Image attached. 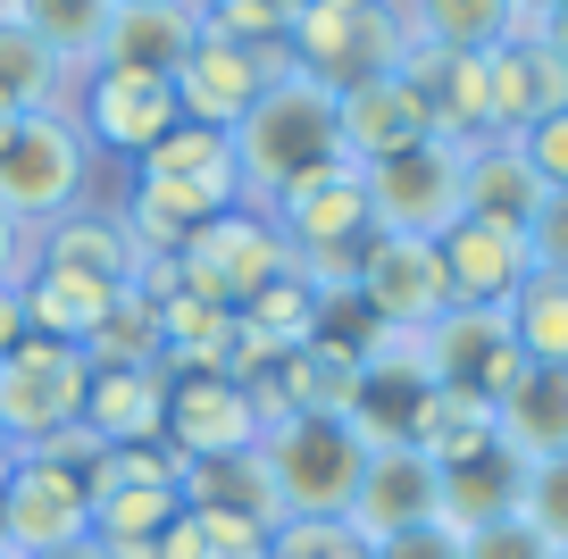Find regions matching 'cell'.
<instances>
[{
  "instance_id": "obj_37",
  "label": "cell",
  "mask_w": 568,
  "mask_h": 559,
  "mask_svg": "<svg viewBox=\"0 0 568 559\" xmlns=\"http://www.w3.org/2000/svg\"><path fill=\"white\" fill-rule=\"evenodd\" d=\"M518 159L535 167L544 193H568V109H560V118H544V125H527V134H518Z\"/></svg>"
},
{
  "instance_id": "obj_2",
  "label": "cell",
  "mask_w": 568,
  "mask_h": 559,
  "mask_svg": "<svg viewBox=\"0 0 568 559\" xmlns=\"http://www.w3.org/2000/svg\"><path fill=\"white\" fill-rule=\"evenodd\" d=\"M284 59H293L302 75H318L326 92L402 75V59H409L402 0H310L302 26L284 34Z\"/></svg>"
},
{
  "instance_id": "obj_48",
  "label": "cell",
  "mask_w": 568,
  "mask_h": 559,
  "mask_svg": "<svg viewBox=\"0 0 568 559\" xmlns=\"http://www.w3.org/2000/svg\"><path fill=\"white\" fill-rule=\"evenodd\" d=\"M9 125H18V118H9V109H0V142H9Z\"/></svg>"
},
{
  "instance_id": "obj_49",
  "label": "cell",
  "mask_w": 568,
  "mask_h": 559,
  "mask_svg": "<svg viewBox=\"0 0 568 559\" xmlns=\"http://www.w3.org/2000/svg\"><path fill=\"white\" fill-rule=\"evenodd\" d=\"M0 559H18V551H9V542H0Z\"/></svg>"
},
{
  "instance_id": "obj_10",
  "label": "cell",
  "mask_w": 568,
  "mask_h": 559,
  "mask_svg": "<svg viewBox=\"0 0 568 559\" xmlns=\"http://www.w3.org/2000/svg\"><path fill=\"white\" fill-rule=\"evenodd\" d=\"M276 75H284V51H260V42H234V34H217V26H210V34L184 51V68L168 75V84H176V118H184V125L234 134V125H243V109L260 101Z\"/></svg>"
},
{
  "instance_id": "obj_16",
  "label": "cell",
  "mask_w": 568,
  "mask_h": 559,
  "mask_svg": "<svg viewBox=\"0 0 568 559\" xmlns=\"http://www.w3.org/2000/svg\"><path fill=\"white\" fill-rule=\"evenodd\" d=\"M134 184H168V193L201 201V210H243V167H234V142L210 134V125H168L151 151L134 159Z\"/></svg>"
},
{
  "instance_id": "obj_34",
  "label": "cell",
  "mask_w": 568,
  "mask_h": 559,
  "mask_svg": "<svg viewBox=\"0 0 568 559\" xmlns=\"http://www.w3.org/2000/svg\"><path fill=\"white\" fill-rule=\"evenodd\" d=\"M260 559H376V542L352 518H284Z\"/></svg>"
},
{
  "instance_id": "obj_14",
  "label": "cell",
  "mask_w": 568,
  "mask_h": 559,
  "mask_svg": "<svg viewBox=\"0 0 568 559\" xmlns=\"http://www.w3.org/2000/svg\"><path fill=\"white\" fill-rule=\"evenodd\" d=\"M435 260L460 309H510V293L535 276L527 260V226H485V217H452L435 234Z\"/></svg>"
},
{
  "instance_id": "obj_52",
  "label": "cell",
  "mask_w": 568,
  "mask_h": 559,
  "mask_svg": "<svg viewBox=\"0 0 568 559\" xmlns=\"http://www.w3.org/2000/svg\"><path fill=\"white\" fill-rule=\"evenodd\" d=\"M0 18H9V0H0Z\"/></svg>"
},
{
  "instance_id": "obj_12",
  "label": "cell",
  "mask_w": 568,
  "mask_h": 559,
  "mask_svg": "<svg viewBox=\"0 0 568 559\" xmlns=\"http://www.w3.org/2000/svg\"><path fill=\"white\" fill-rule=\"evenodd\" d=\"M426 350H435V385L477 393V402H494V409L527 385V367H535L527 350H518V334H510V309H460V301L426 326Z\"/></svg>"
},
{
  "instance_id": "obj_31",
  "label": "cell",
  "mask_w": 568,
  "mask_h": 559,
  "mask_svg": "<svg viewBox=\"0 0 568 559\" xmlns=\"http://www.w3.org/2000/svg\"><path fill=\"white\" fill-rule=\"evenodd\" d=\"M68 68L26 34L18 18H0V109L9 118H42V109H68Z\"/></svg>"
},
{
  "instance_id": "obj_7",
  "label": "cell",
  "mask_w": 568,
  "mask_h": 559,
  "mask_svg": "<svg viewBox=\"0 0 568 559\" xmlns=\"http://www.w3.org/2000/svg\"><path fill=\"white\" fill-rule=\"evenodd\" d=\"M176 276H184V293L217 301V309H243L267 276H284V234L267 226V210H251V201L243 210H217L210 226L184 234Z\"/></svg>"
},
{
  "instance_id": "obj_46",
  "label": "cell",
  "mask_w": 568,
  "mask_h": 559,
  "mask_svg": "<svg viewBox=\"0 0 568 559\" xmlns=\"http://www.w3.org/2000/svg\"><path fill=\"white\" fill-rule=\"evenodd\" d=\"M9 468H18V451H9V443H0V492H9Z\"/></svg>"
},
{
  "instance_id": "obj_50",
  "label": "cell",
  "mask_w": 568,
  "mask_h": 559,
  "mask_svg": "<svg viewBox=\"0 0 568 559\" xmlns=\"http://www.w3.org/2000/svg\"><path fill=\"white\" fill-rule=\"evenodd\" d=\"M551 559H568V542H560V551H551Z\"/></svg>"
},
{
  "instance_id": "obj_41",
  "label": "cell",
  "mask_w": 568,
  "mask_h": 559,
  "mask_svg": "<svg viewBox=\"0 0 568 559\" xmlns=\"http://www.w3.org/2000/svg\"><path fill=\"white\" fill-rule=\"evenodd\" d=\"M26 276H34V234L0 210V284H26Z\"/></svg>"
},
{
  "instance_id": "obj_32",
  "label": "cell",
  "mask_w": 568,
  "mask_h": 559,
  "mask_svg": "<svg viewBox=\"0 0 568 559\" xmlns=\"http://www.w3.org/2000/svg\"><path fill=\"white\" fill-rule=\"evenodd\" d=\"M84 359L92 367H160V301L142 293V284H125V293L109 301V317L92 326Z\"/></svg>"
},
{
  "instance_id": "obj_17",
  "label": "cell",
  "mask_w": 568,
  "mask_h": 559,
  "mask_svg": "<svg viewBox=\"0 0 568 559\" xmlns=\"http://www.w3.org/2000/svg\"><path fill=\"white\" fill-rule=\"evenodd\" d=\"M343 518H352L368 542L402 535V526L444 518V468H435V459H418L409 443L368 451V476H359V492H352V509H343Z\"/></svg>"
},
{
  "instance_id": "obj_39",
  "label": "cell",
  "mask_w": 568,
  "mask_h": 559,
  "mask_svg": "<svg viewBox=\"0 0 568 559\" xmlns=\"http://www.w3.org/2000/svg\"><path fill=\"white\" fill-rule=\"evenodd\" d=\"M468 542V559H551V542L535 535L527 518H494V526H477V535H460Z\"/></svg>"
},
{
  "instance_id": "obj_27",
  "label": "cell",
  "mask_w": 568,
  "mask_h": 559,
  "mask_svg": "<svg viewBox=\"0 0 568 559\" xmlns=\"http://www.w3.org/2000/svg\"><path fill=\"white\" fill-rule=\"evenodd\" d=\"M9 18H18L26 34H34L42 51L59 59V68H68V84H75V75H92V68H101L118 0H9Z\"/></svg>"
},
{
  "instance_id": "obj_24",
  "label": "cell",
  "mask_w": 568,
  "mask_h": 559,
  "mask_svg": "<svg viewBox=\"0 0 568 559\" xmlns=\"http://www.w3.org/2000/svg\"><path fill=\"white\" fill-rule=\"evenodd\" d=\"M402 26L426 51H468V59H485L510 34H527L518 0H402Z\"/></svg>"
},
{
  "instance_id": "obj_20",
  "label": "cell",
  "mask_w": 568,
  "mask_h": 559,
  "mask_svg": "<svg viewBox=\"0 0 568 559\" xmlns=\"http://www.w3.org/2000/svg\"><path fill=\"white\" fill-rule=\"evenodd\" d=\"M34 267H68V276H84V284L125 293L134 267H142V251H134V234H125L118 210H92V201H84V210L51 217V226L34 234Z\"/></svg>"
},
{
  "instance_id": "obj_35",
  "label": "cell",
  "mask_w": 568,
  "mask_h": 559,
  "mask_svg": "<svg viewBox=\"0 0 568 559\" xmlns=\"http://www.w3.org/2000/svg\"><path fill=\"white\" fill-rule=\"evenodd\" d=\"M310 0H201V18L234 42H260V51H284V34L302 26Z\"/></svg>"
},
{
  "instance_id": "obj_23",
  "label": "cell",
  "mask_w": 568,
  "mask_h": 559,
  "mask_svg": "<svg viewBox=\"0 0 568 559\" xmlns=\"http://www.w3.org/2000/svg\"><path fill=\"white\" fill-rule=\"evenodd\" d=\"M84 426L101 443H160V426H168V367H92Z\"/></svg>"
},
{
  "instance_id": "obj_47",
  "label": "cell",
  "mask_w": 568,
  "mask_h": 559,
  "mask_svg": "<svg viewBox=\"0 0 568 559\" xmlns=\"http://www.w3.org/2000/svg\"><path fill=\"white\" fill-rule=\"evenodd\" d=\"M544 9H551V0H518V18H527V26H535V18H544Z\"/></svg>"
},
{
  "instance_id": "obj_51",
  "label": "cell",
  "mask_w": 568,
  "mask_h": 559,
  "mask_svg": "<svg viewBox=\"0 0 568 559\" xmlns=\"http://www.w3.org/2000/svg\"><path fill=\"white\" fill-rule=\"evenodd\" d=\"M210 559H234V551H210Z\"/></svg>"
},
{
  "instance_id": "obj_4",
  "label": "cell",
  "mask_w": 568,
  "mask_h": 559,
  "mask_svg": "<svg viewBox=\"0 0 568 559\" xmlns=\"http://www.w3.org/2000/svg\"><path fill=\"white\" fill-rule=\"evenodd\" d=\"M260 468L276 485L284 518H343L368 476V443L343 418H276L260 435Z\"/></svg>"
},
{
  "instance_id": "obj_6",
  "label": "cell",
  "mask_w": 568,
  "mask_h": 559,
  "mask_svg": "<svg viewBox=\"0 0 568 559\" xmlns=\"http://www.w3.org/2000/svg\"><path fill=\"white\" fill-rule=\"evenodd\" d=\"M0 542H9L18 559H51V551L92 542L84 468H68V459H51V451H18L9 492H0Z\"/></svg>"
},
{
  "instance_id": "obj_44",
  "label": "cell",
  "mask_w": 568,
  "mask_h": 559,
  "mask_svg": "<svg viewBox=\"0 0 568 559\" xmlns=\"http://www.w3.org/2000/svg\"><path fill=\"white\" fill-rule=\"evenodd\" d=\"M26 343V301H18V284H0V359Z\"/></svg>"
},
{
  "instance_id": "obj_13",
  "label": "cell",
  "mask_w": 568,
  "mask_h": 559,
  "mask_svg": "<svg viewBox=\"0 0 568 559\" xmlns=\"http://www.w3.org/2000/svg\"><path fill=\"white\" fill-rule=\"evenodd\" d=\"M368 217L376 234H435L460 217V151L452 142H418V151L368 167Z\"/></svg>"
},
{
  "instance_id": "obj_5",
  "label": "cell",
  "mask_w": 568,
  "mask_h": 559,
  "mask_svg": "<svg viewBox=\"0 0 568 559\" xmlns=\"http://www.w3.org/2000/svg\"><path fill=\"white\" fill-rule=\"evenodd\" d=\"M84 393H92V359L75 343H42L26 334L0 359V443L9 451H42L68 426H84Z\"/></svg>"
},
{
  "instance_id": "obj_3",
  "label": "cell",
  "mask_w": 568,
  "mask_h": 559,
  "mask_svg": "<svg viewBox=\"0 0 568 559\" xmlns=\"http://www.w3.org/2000/svg\"><path fill=\"white\" fill-rule=\"evenodd\" d=\"M84 193H92V142L75 134L68 109H42V118L9 125V142H0V210L26 234L84 210Z\"/></svg>"
},
{
  "instance_id": "obj_28",
  "label": "cell",
  "mask_w": 568,
  "mask_h": 559,
  "mask_svg": "<svg viewBox=\"0 0 568 559\" xmlns=\"http://www.w3.org/2000/svg\"><path fill=\"white\" fill-rule=\"evenodd\" d=\"M184 509L243 518V526H260V535H276V526H284V501H276V485H267L260 451H243V459H201V468H184Z\"/></svg>"
},
{
  "instance_id": "obj_36",
  "label": "cell",
  "mask_w": 568,
  "mask_h": 559,
  "mask_svg": "<svg viewBox=\"0 0 568 559\" xmlns=\"http://www.w3.org/2000/svg\"><path fill=\"white\" fill-rule=\"evenodd\" d=\"M518 518L535 526V535L560 551L568 542V459H544V468H527V485H518Z\"/></svg>"
},
{
  "instance_id": "obj_43",
  "label": "cell",
  "mask_w": 568,
  "mask_h": 559,
  "mask_svg": "<svg viewBox=\"0 0 568 559\" xmlns=\"http://www.w3.org/2000/svg\"><path fill=\"white\" fill-rule=\"evenodd\" d=\"M527 34H535V42H544V51H551V59H568V0H551L544 18H535V26H527Z\"/></svg>"
},
{
  "instance_id": "obj_19",
  "label": "cell",
  "mask_w": 568,
  "mask_h": 559,
  "mask_svg": "<svg viewBox=\"0 0 568 559\" xmlns=\"http://www.w3.org/2000/svg\"><path fill=\"white\" fill-rule=\"evenodd\" d=\"M335 125H343V159H359V167H385V159L435 142V125H426L418 92H409L402 75H376V84L335 92Z\"/></svg>"
},
{
  "instance_id": "obj_18",
  "label": "cell",
  "mask_w": 568,
  "mask_h": 559,
  "mask_svg": "<svg viewBox=\"0 0 568 559\" xmlns=\"http://www.w3.org/2000/svg\"><path fill=\"white\" fill-rule=\"evenodd\" d=\"M402 84L418 92V109H426V125H435V142L468 151V142L494 134V118H485V59H468V51H426V42H409Z\"/></svg>"
},
{
  "instance_id": "obj_40",
  "label": "cell",
  "mask_w": 568,
  "mask_h": 559,
  "mask_svg": "<svg viewBox=\"0 0 568 559\" xmlns=\"http://www.w3.org/2000/svg\"><path fill=\"white\" fill-rule=\"evenodd\" d=\"M376 559H468V542H460V526L426 518V526H402V535H385V542H376Z\"/></svg>"
},
{
  "instance_id": "obj_11",
  "label": "cell",
  "mask_w": 568,
  "mask_h": 559,
  "mask_svg": "<svg viewBox=\"0 0 568 559\" xmlns=\"http://www.w3.org/2000/svg\"><path fill=\"white\" fill-rule=\"evenodd\" d=\"M260 435H267V418H260V402H251V385H234V376H217V367L168 376L160 443L184 459V468H201V459H243V451H260Z\"/></svg>"
},
{
  "instance_id": "obj_38",
  "label": "cell",
  "mask_w": 568,
  "mask_h": 559,
  "mask_svg": "<svg viewBox=\"0 0 568 559\" xmlns=\"http://www.w3.org/2000/svg\"><path fill=\"white\" fill-rule=\"evenodd\" d=\"M527 260L535 276H568V193H544V210L527 217Z\"/></svg>"
},
{
  "instance_id": "obj_26",
  "label": "cell",
  "mask_w": 568,
  "mask_h": 559,
  "mask_svg": "<svg viewBox=\"0 0 568 559\" xmlns=\"http://www.w3.org/2000/svg\"><path fill=\"white\" fill-rule=\"evenodd\" d=\"M494 443H501V409L477 402V393H452V385H435L418 402V418H409V451L435 459V468H460V459L494 451Z\"/></svg>"
},
{
  "instance_id": "obj_30",
  "label": "cell",
  "mask_w": 568,
  "mask_h": 559,
  "mask_svg": "<svg viewBox=\"0 0 568 559\" xmlns=\"http://www.w3.org/2000/svg\"><path fill=\"white\" fill-rule=\"evenodd\" d=\"M518 485H527V468H518L501 443L477 451V459H460V468H444V526L477 535V526H494V518H518Z\"/></svg>"
},
{
  "instance_id": "obj_1",
  "label": "cell",
  "mask_w": 568,
  "mask_h": 559,
  "mask_svg": "<svg viewBox=\"0 0 568 559\" xmlns=\"http://www.w3.org/2000/svg\"><path fill=\"white\" fill-rule=\"evenodd\" d=\"M226 142H234V167H243V201H251V210H267L284 184H302L310 167L343 159L335 92L284 59V75H276V84H267L260 101L243 109V125H234Z\"/></svg>"
},
{
  "instance_id": "obj_22",
  "label": "cell",
  "mask_w": 568,
  "mask_h": 559,
  "mask_svg": "<svg viewBox=\"0 0 568 559\" xmlns=\"http://www.w3.org/2000/svg\"><path fill=\"white\" fill-rule=\"evenodd\" d=\"M544 210V184H535V167L518 159V142L485 134L460 151V217H485V226H527V217Z\"/></svg>"
},
{
  "instance_id": "obj_9",
  "label": "cell",
  "mask_w": 568,
  "mask_h": 559,
  "mask_svg": "<svg viewBox=\"0 0 568 559\" xmlns=\"http://www.w3.org/2000/svg\"><path fill=\"white\" fill-rule=\"evenodd\" d=\"M352 301L368 309V326H435L452 309V284H444V260L426 234H368L359 243V267H352Z\"/></svg>"
},
{
  "instance_id": "obj_45",
  "label": "cell",
  "mask_w": 568,
  "mask_h": 559,
  "mask_svg": "<svg viewBox=\"0 0 568 559\" xmlns=\"http://www.w3.org/2000/svg\"><path fill=\"white\" fill-rule=\"evenodd\" d=\"M51 559H109L101 542H75V551H51Z\"/></svg>"
},
{
  "instance_id": "obj_8",
  "label": "cell",
  "mask_w": 568,
  "mask_h": 559,
  "mask_svg": "<svg viewBox=\"0 0 568 559\" xmlns=\"http://www.w3.org/2000/svg\"><path fill=\"white\" fill-rule=\"evenodd\" d=\"M68 118L92 142V159H142L176 125V84L142 75V68H92V75H75Z\"/></svg>"
},
{
  "instance_id": "obj_25",
  "label": "cell",
  "mask_w": 568,
  "mask_h": 559,
  "mask_svg": "<svg viewBox=\"0 0 568 559\" xmlns=\"http://www.w3.org/2000/svg\"><path fill=\"white\" fill-rule=\"evenodd\" d=\"M501 451L518 468L568 459V367H527V385L501 402Z\"/></svg>"
},
{
  "instance_id": "obj_15",
  "label": "cell",
  "mask_w": 568,
  "mask_h": 559,
  "mask_svg": "<svg viewBox=\"0 0 568 559\" xmlns=\"http://www.w3.org/2000/svg\"><path fill=\"white\" fill-rule=\"evenodd\" d=\"M560 109H568V59H551L535 34H510L501 51H485V118L501 142H518Z\"/></svg>"
},
{
  "instance_id": "obj_42",
  "label": "cell",
  "mask_w": 568,
  "mask_h": 559,
  "mask_svg": "<svg viewBox=\"0 0 568 559\" xmlns=\"http://www.w3.org/2000/svg\"><path fill=\"white\" fill-rule=\"evenodd\" d=\"M160 559H210V535L193 526V509H184V518H176V526L160 535Z\"/></svg>"
},
{
  "instance_id": "obj_33",
  "label": "cell",
  "mask_w": 568,
  "mask_h": 559,
  "mask_svg": "<svg viewBox=\"0 0 568 559\" xmlns=\"http://www.w3.org/2000/svg\"><path fill=\"white\" fill-rule=\"evenodd\" d=\"M510 334L535 367H568V276H527L510 293Z\"/></svg>"
},
{
  "instance_id": "obj_21",
  "label": "cell",
  "mask_w": 568,
  "mask_h": 559,
  "mask_svg": "<svg viewBox=\"0 0 568 559\" xmlns=\"http://www.w3.org/2000/svg\"><path fill=\"white\" fill-rule=\"evenodd\" d=\"M210 34L201 18V0H118V18H109V51L101 68H142V75H176L184 51Z\"/></svg>"
},
{
  "instance_id": "obj_29",
  "label": "cell",
  "mask_w": 568,
  "mask_h": 559,
  "mask_svg": "<svg viewBox=\"0 0 568 559\" xmlns=\"http://www.w3.org/2000/svg\"><path fill=\"white\" fill-rule=\"evenodd\" d=\"M18 301H26V334H42V343H75L84 350L92 343V326L109 317V284H84V276H68V267H34V276L18 284Z\"/></svg>"
}]
</instances>
